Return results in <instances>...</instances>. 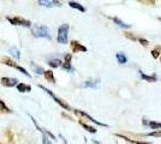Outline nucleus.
Masks as SVG:
<instances>
[{"label": "nucleus", "instance_id": "nucleus-27", "mask_svg": "<svg viewBox=\"0 0 161 144\" xmlns=\"http://www.w3.org/2000/svg\"><path fill=\"white\" fill-rule=\"evenodd\" d=\"M138 41L141 42L143 46H148V43H149V42H148L147 40H143V39H138Z\"/></svg>", "mask_w": 161, "mask_h": 144}, {"label": "nucleus", "instance_id": "nucleus-7", "mask_svg": "<svg viewBox=\"0 0 161 144\" xmlns=\"http://www.w3.org/2000/svg\"><path fill=\"white\" fill-rule=\"evenodd\" d=\"M71 48H72V52L76 53V52H87V48L84 46H82L80 42L77 41H72L71 42Z\"/></svg>", "mask_w": 161, "mask_h": 144}, {"label": "nucleus", "instance_id": "nucleus-16", "mask_svg": "<svg viewBox=\"0 0 161 144\" xmlns=\"http://www.w3.org/2000/svg\"><path fill=\"white\" fill-rule=\"evenodd\" d=\"M8 52H10V54L12 55V56H14V59H19V58H20L19 51H18V49H17L16 47H11V48H10V51H8Z\"/></svg>", "mask_w": 161, "mask_h": 144}, {"label": "nucleus", "instance_id": "nucleus-23", "mask_svg": "<svg viewBox=\"0 0 161 144\" xmlns=\"http://www.w3.org/2000/svg\"><path fill=\"white\" fill-rule=\"evenodd\" d=\"M80 125L86 129L87 131H89V132H92V133H95L96 132V130H95L94 127H92V126H89V125H87V124H84V123H80Z\"/></svg>", "mask_w": 161, "mask_h": 144}, {"label": "nucleus", "instance_id": "nucleus-24", "mask_svg": "<svg viewBox=\"0 0 161 144\" xmlns=\"http://www.w3.org/2000/svg\"><path fill=\"white\" fill-rule=\"evenodd\" d=\"M148 136H152V137H161V132L160 131H154L152 133H148Z\"/></svg>", "mask_w": 161, "mask_h": 144}, {"label": "nucleus", "instance_id": "nucleus-6", "mask_svg": "<svg viewBox=\"0 0 161 144\" xmlns=\"http://www.w3.org/2000/svg\"><path fill=\"white\" fill-rule=\"evenodd\" d=\"M0 83L4 85V87H14L18 84V81L16 78H8V77H3L0 79Z\"/></svg>", "mask_w": 161, "mask_h": 144}, {"label": "nucleus", "instance_id": "nucleus-22", "mask_svg": "<svg viewBox=\"0 0 161 144\" xmlns=\"http://www.w3.org/2000/svg\"><path fill=\"white\" fill-rule=\"evenodd\" d=\"M33 65L34 70H35V72L37 73V75H43V72H45V70L42 69V67H40V66H36L35 64H31Z\"/></svg>", "mask_w": 161, "mask_h": 144}, {"label": "nucleus", "instance_id": "nucleus-8", "mask_svg": "<svg viewBox=\"0 0 161 144\" xmlns=\"http://www.w3.org/2000/svg\"><path fill=\"white\" fill-rule=\"evenodd\" d=\"M39 4L42 5V6H47V7H52V6H60L61 3L60 1H46V0H40Z\"/></svg>", "mask_w": 161, "mask_h": 144}, {"label": "nucleus", "instance_id": "nucleus-1", "mask_svg": "<svg viewBox=\"0 0 161 144\" xmlns=\"http://www.w3.org/2000/svg\"><path fill=\"white\" fill-rule=\"evenodd\" d=\"M33 34L36 37H45V39H51V33L49 29L46 25H36L33 28Z\"/></svg>", "mask_w": 161, "mask_h": 144}, {"label": "nucleus", "instance_id": "nucleus-9", "mask_svg": "<svg viewBox=\"0 0 161 144\" xmlns=\"http://www.w3.org/2000/svg\"><path fill=\"white\" fill-rule=\"evenodd\" d=\"M77 114H80V115H83V117H86V118H88L90 121H93V123H95V124H97V125H101V126H107L106 124H103V123H100V121H97V120H95L94 118H92L90 115H88L87 113H84V112H82V110H75Z\"/></svg>", "mask_w": 161, "mask_h": 144}, {"label": "nucleus", "instance_id": "nucleus-28", "mask_svg": "<svg viewBox=\"0 0 161 144\" xmlns=\"http://www.w3.org/2000/svg\"><path fill=\"white\" fill-rule=\"evenodd\" d=\"M159 21H161V17H160V18H159Z\"/></svg>", "mask_w": 161, "mask_h": 144}, {"label": "nucleus", "instance_id": "nucleus-19", "mask_svg": "<svg viewBox=\"0 0 161 144\" xmlns=\"http://www.w3.org/2000/svg\"><path fill=\"white\" fill-rule=\"evenodd\" d=\"M0 112H3V113H11V109L7 108L5 102L1 101V100H0Z\"/></svg>", "mask_w": 161, "mask_h": 144}, {"label": "nucleus", "instance_id": "nucleus-2", "mask_svg": "<svg viewBox=\"0 0 161 144\" xmlns=\"http://www.w3.org/2000/svg\"><path fill=\"white\" fill-rule=\"evenodd\" d=\"M67 36H69V24H61L60 28L58 29L57 41L61 45H65L67 43Z\"/></svg>", "mask_w": 161, "mask_h": 144}, {"label": "nucleus", "instance_id": "nucleus-5", "mask_svg": "<svg viewBox=\"0 0 161 144\" xmlns=\"http://www.w3.org/2000/svg\"><path fill=\"white\" fill-rule=\"evenodd\" d=\"M40 88H41V89H43L45 91H46V93H47V94H49V95L52 96V97L54 99V101H55L57 103H59V104H60L63 108H65V109H71V108H70V106H69L67 103H65L64 101H61L60 99H58V97L54 95V94L52 93V91H51V90H48L47 88H45V87H42V85H40Z\"/></svg>", "mask_w": 161, "mask_h": 144}, {"label": "nucleus", "instance_id": "nucleus-18", "mask_svg": "<svg viewBox=\"0 0 161 144\" xmlns=\"http://www.w3.org/2000/svg\"><path fill=\"white\" fill-rule=\"evenodd\" d=\"M99 82H100L99 79H96V81H87L83 85H84V87H90V88H96Z\"/></svg>", "mask_w": 161, "mask_h": 144}, {"label": "nucleus", "instance_id": "nucleus-3", "mask_svg": "<svg viewBox=\"0 0 161 144\" xmlns=\"http://www.w3.org/2000/svg\"><path fill=\"white\" fill-rule=\"evenodd\" d=\"M3 64H5V65H7V66H11V67H14V69H17V70H19L23 75L30 77V75H29V72H28L27 70L23 69V67H22V66H19L18 64H16L14 60H10L8 58H4V59H3Z\"/></svg>", "mask_w": 161, "mask_h": 144}, {"label": "nucleus", "instance_id": "nucleus-4", "mask_svg": "<svg viewBox=\"0 0 161 144\" xmlns=\"http://www.w3.org/2000/svg\"><path fill=\"white\" fill-rule=\"evenodd\" d=\"M7 21L10 22L11 24H14V25H22V27H30L31 25V23L27 19H23V18H20V17H7Z\"/></svg>", "mask_w": 161, "mask_h": 144}, {"label": "nucleus", "instance_id": "nucleus-12", "mask_svg": "<svg viewBox=\"0 0 161 144\" xmlns=\"http://www.w3.org/2000/svg\"><path fill=\"white\" fill-rule=\"evenodd\" d=\"M115 56H117V60H118L119 64H126V62H128V58H126V55L124 54V53H121V52L117 53Z\"/></svg>", "mask_w": 161, "mask_h": 144}, {"label": "nucleus", "instance_id": "nucleus-26", "mask_svg": "<svg viewBox=\"0 0 161 144\" xmlns=\"http://www.w3.org/2000/svg\"><path fill=\"white\" fill-rule=\"evenodd\" d=\"M71 59H72V55L71 54L65 55V62H71Z\"/></svg>", "mask_w": 161, "mask_h": 144}, {"label": "nucleus", "instance_id": "nucleus-17", "mask_svg": "<svg viewBox=\"0 0 161 144\" xmlns=\"http://www.w3.org/2000/svg\"><path fill=\"white\" fill-rule=\"evenodd\" d=\"M48 65H49L51 67L55 69V67L61 66V61L59 60V59H52V60H49V61H48Z\"/></svg>", "mask_w": 161, "mask_h": 144}, {"label": "nucleus", "instance_id": "nucleus-14", "mask_svg": "<svg viewBox=\"0 0 161 144\" xmlns=\"http://www.w3.org/2000/svg\"><path fill=\"white\" fill-rule=\"evenodd\" d=\"M112 19H113V22L115 23V24H117V25H119V27H121V28H125V29H128V28L131 27L130 24H126V23H124L123 21H120L118 17H113Z\"/></svg>", "mask_w": 161, "mask_h": 144}, {"label": "nucleus", "instance_id": "nucleus-15", "mask_svg": "<svg viewBox=\"0 0 161 144\" xmlns=\"http://www.w3.org/2000/svg\"><path fill=\"white\" fill-rule=\"evenodd\" d=\"M140 73H141L142 79H144V81H148V82H156V76H155V75L147 76V75H144L142 71H140Z\"/></svg>", "mask_w": 161, "mask_h": 144}, {"label": "nucleus", "instance_id": "nucleus-25", "mask_svg": "<svg viewBox=\"0 0 161 144\" xmlns=\"http://www.w3.org/2000/svg\"><path fill=\"white\" fill-rule=\"evenodd\" d=\"M152 54H153V56H154L155 59H156V58L160 55V52H159V49H154V51L152 52Z\"/></svg>", "mask_w": 161, "mask_h": 144}, {"label": "nucleus", "instance_id": "nucleus-20", "mask_svg": "<svg viewBox=\"0 0 161 144\" xmlns=\"http://www.w3.org/2000/svg\"><path fill=\"white\" fill-rule=\"evenodd\" d=\"M148 126L153 130H158V129H161V123H156V121H149Z\"/></svg>", "mask_w": 161, "mask_h": 144}, {"label": "nucleus", "instance_id": "nucleus-13", "mask_svg": "<svg viewBox=\"0 0 161 144\" xmlns=\"http://www.w3.org/2000/svg\"><path fill=\"white\" fill-rule=\"evenodd\" d=\"M43 76H45V78H46L47 81H49L51 83H55V78H54L53 72H52L51 70H48V71H45V72H43Z\"/></svg>", "mask_w": 161, "mask_h": 144}, {"label": "nucleus", "instance_id": "nucleus-10", "mask_svg": "<svg viewBox=\"0 0 161 144\" xmlns=\"http://www.w3.org/2000/svg\"><path fill=\"white\" fill-rule=\"evenodd\" d=\"M16 87H17L18 91H20V93H28V91L31 90V87H30V85H27V84H24V83H19V84H17Z\"/></svg>", "mask_w": 161, "mask_h": 144}, {"label": "nucleus", "instance_id": "nucleus-21", "mask_svg": "<svg viewBox=\"0 0 161 144\" xmlns=\"http://www.w3.org/2000/svg\"><path fill=\"white\" fill-rule=\"evenodd\" d=\"M61 67H63V70H65V71H69V72L74 71L72 66H71V62H64V64H61Z\"/></svg>", "mask_w": 161, "mask_h": 144}, {"label": "nucleus", "instance_id": "nucleus-11", "mask_svg": "<svg viewBox=\"0 0 161 144\" xmlns=\"http://www.w3.org/2000/svg\"><path fill=\"white\" fill-rule=\"evenodd\" d=\"M69 6L72 7V8H76V10H78L80 12H84V11H86V8L82 6L80 4L76 3V1H69Z\"/></svg>", "mask_w": 161, "mask_h": 144}]
</instances>
